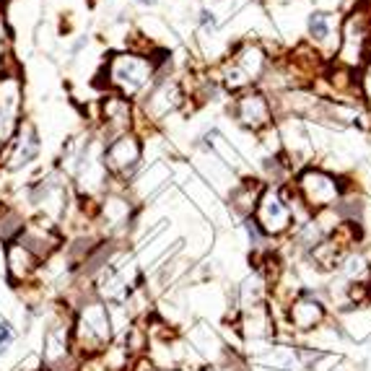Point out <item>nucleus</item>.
Masks as SVG:
<instances>
[{
  "label": "nucleus",
  "mask_w": 371,
  "mask_h": 371,
  "mask_svg": "<svg viewBox=\"0 0 371 371\" xmlns=\"http://www.w3.org/2000/svg\"><path fill=\"white\" fill-rule=\"evenodd\" d=\"M3 260H6V273H8V280L13 283V286H31V280L37 278L39 262L34 255H31L21 242H13L3 247Z\"/></svg>",
  "instance_id": "4468645a"
},
{
  "label": "nucleus",
  "mask_w": 371,
  "mask_h": 371,
  "mask_svg": "<svg viewBox=\"0 0 371 371\" xmlns=\"http://www.w3.org/2000/svg\"><path fill=\"white\" fill-rule=\"evenodd\" d=\"M291 187H294V195L299 197V203L311 216L335 211L348 192V182L340 175H335L325 167H314V164H306V167L299 169Z\"/></svg>",
  "instance_id": "20e7f679"
},
{
  "label": "nucleus",
  "mask_w": 371,
  "mask_h": 371,
  "mask_svg": "<svg viewBox=\"0 0 371 371\" xmlns=\"http://www.w3.org/2000/svg\"><path fill=\"white\" fill-rule=\"evenodd\" d=\"M94 213H96V223H101L109 234H122L135 221V203L125 195L122 187H112L94 205Z\"/></svg>",
  "instance_id": "9b49d317"
},
{
  "label": "nucleus",
  "mask_w": 371,
  "mask_h": 371,
  "mask_svg": "<svg viewBox=\"0 0 371 371\" xmlns=\"http://www.w3.org/2000/svg\"><path fill=\"white\" fill-rule=\"evenodd\" d=\"M242 228H244V234H247V239H250V244L255 247V250H260V247L265 244L267 236L260 231V226L255 223V218H244L242 221Z\"/></svg>",
  "instance_id": "aec40b11"
},
{
  "label": "nucleus",
  "mask_w": 371,
  "mask_h": 371,
  "mask_svg": "<svg viewBox=\"0 0 371 371\" xmlns=\"http://www.w3.org/2000/svg\"><path fill=\"white\" fill-rule=\"evenodd\" d=\"M140 6H156V0H138Z\"/></svg>",
  "instance_id": "5701e85b"
},
{
  "label": "nucleus",
  "mask_w": 371,
  "mask_h": 371,
  "mask_svg": "<svg viewBox=\"0 0 371 371\" xmlns=\"http://www.w3.org/2000/svg\"><path fill=\"white\" fill-rule=\"evenodd\" d=\"M143 135L140 133H122V135L112 138L104 143V151H101V161H104L106 172L112 177V187L114 182L122 184V189L133 184V177L143 164Z\"/></svg>",
  "instance_id": "423d86ee"
},
{
  "label": "nucleus",
  "mask_w": 371,
  "mask_h": 371,
  "mask_svg": "<svg viewBox=\"0 0 371 371\" xmlns=\"http://www.w3.org/2000/svg\"><path fill=\"white\" fill-rule=\"evenodd\" d=\"M133 130H138L135 101L106 92L99 99V138L106 143V140H112L122 133H133Z\"/></svg>",
  "instance_id": "9d476101"
},
{
  "label": "nucleus",
  "mask_w": 371,
  "mask_h": 371,
  "mask_svg": "<svg viewBox=\"0 0 371 371\" xmlns=\"http://www.w3.org/2000/svg\"><path fill=\"white\" fill-rule=\"evenodd\" d=\"M325 319H327L325 304L319 301V299H314L311 294H301L288 301V322H291V327L299 330V333L317 330Z\"/></svg>",
  "instance_id": "2eb2a0df"
},
{
  "label": "nucleus",
  "mask_w": 371,
  "mask_h": 371,
  "mask_svg": "<svg viewBox=\"0 0 371 371\" xmlns=\"http://www.w3.org/2000/svg\"><path fill=\"white\" fill-rule=\"evenodd\" d=\"M42 153V135L34 122H21V128L6 148V161L3 167L6 172H21V169L31 167Z\"/></svg>",
  "instance_id": "ddd939ff"
},
{
  "label": "nucleus",
  "mask_w": 371,
  "mask_h": 371,
  "mask_svg": "<svg viewBox=\"0 0 371 371\" xmlns=\"http://www.w3.org/2000/svg\"><path fill=\"white\" fill-rule=\"evenodd\" d=\"M197 29L203 31V34H213V31H216V13H213L211 8H200V13H197Z\"/></svg>",
  "instance_id": "412c9836"
},
{
  "label": "nucleus",
  "mask_w": 371,
  "mask_h": 371,
  "mask_svg": "<svg viewBox=\"0 0 371 371\" xmlns=\"http://www.w3.org/2000/svg\"><path fill=\"white\" fill-rule=\"evenodd\" d=\"M26 84L18 68H0V153L6 151L23 122Z\"/></svg>",
  "instance_id": "0eeeda50"
},
{
  "label": "nucleus",
  "mask_w": 371,
  "mask_h": 371,
  "mask_svg": "<svg viewBox=\"0 0 371 371\" xmlns=\"http://www.w3.org/2000/svg\"><path fill=\"white\" fill-rule=\"evenodd\" d=\"M356 86H358V101L371 109V57L356 70Z\"/></svg>",
  "instance_id": "6ab92c4d"
},
{
  "label": "nucleus",
  "mask_w": 371,
  "mask_h": 371,
  "mask_svg": "<svg viewBox=\"0 0 371 371\" xmlns=\"http://www.w3.org/2000/svg\"><path fill=\"white\" fill-rule=\"evenodd\" d=\"M112 314L101 299H84L70 319V350L78 358L101 356L112 343Z\"/></svg>",
  "instance_id": "7ed1b4c3"
},
{
  "label": "nucleus",
  "mask_w": 371,
  "mask_h": 371,
  "mask_svg": "<svg viewBox=\"0 0 371 371\" xmlns=\"http://www.w3.org/2000/svg\"><path fill=\"white\" fill-rule=\"evenodd\" d=\"M338 26H335V18L330 11H311L306 16V37H309V45L314 50H319L322 55L338 50Z\"/></svg>",
  "instance_id": "dca6fc26"
},
{
  "label": "nucleus",
  "mask_w": 371,
  "mask_h": 371,
  "mask_svg": "<svg viewBox=\"0 0 371 371\" xmlns=\"http://www.w3.org/2000/svg\"><path fill=\"white\" fill-rule=\"evenodd\" d=\"M18 242H21L39 262H47L52 255H57V252L62 250V231L60 226H55L52 221L42 218V216H34V218L26 221V228H23Z\"/></svg>",
  "instance_id": "f8f14e48"
},
{
  "label": "nucleus",
  "mask_w": 371,
  "mask_h": 371,
  "mask_svg": "<svg viewBox=\"0 0 371 371\" xmlns=\"http://www.w3.org/2000/svg\"><path fill=\"white\" fill-rule=\"evenodd\" d=\"M369 39H371V3L358 0L340 23L338 31V50H335V62L345 68L358 70L369 60Z\"/></svg>",
  "instance_id": "39448f33"
},
{
  "label": "nucleus",
  "mask_w": 371,
  "mask_h": 371,
  "mask_svg": "<svg viewBox=\"0 0 371 371\" xmlns=\"http://www.w3.org/2000/svg\"><path fill=\"white\" fill-rule=\"evenodd\" d=\"M228 114H231V120L239 128H244L247 133H255V135L265 133L267 128H273L275 122H278L273 96L265 89H260V86L236 94L231 106H228Z\"/></svg>",
  "instance_id": "6e6552de"
},
{
  "label": "nucleus",
  "mask_w": 371,
  "mask_h": 371,
  "mask_svg": "<svg viewBox=\"0 0 371 371\" xmlns=\"http://www.w3.org/2000/svg\"><path fill=\"white\" fill-rule=\"evenodd\" d=\"M270 50L260 39H244L231 47V52L218 62V84L236 96V94L255 89L262 84L270 68Z\"/></svg>",
  "instance_id": "f03ea898"
},
{
  "label": "nucleus",
  "mask_w": 371,
  "mask_h": 371,
  "mask_svg": "<svg viewBox=\"0 0 371 371\" xmlns=\"http://www.w3.org/2000/svg\"><path fill=\"white\" fill-rule=\"evenodd\" d=\"M265 189L262 179H255V177H244L234 187L228 189V208L239 216V218H252L255 216V208H258V200Z\"/></svg>",
  "instance_id": "f3484780"
},
{
  "label": "nucleus",
  "mask_w": 371,
  "mask_h": 371,
  "mask_svg": "<svg viewBox=\"0 0 371 371\" xmlns=\"http://www.w3.org/2000/svg\"><path fill=\"white\" fill-rule=\"evenodd\" d=\"M161 60L164 57H156L153 52H135V50L112 52L101 68V84L106 86V92L120 94L130 101H140L156 84Z\"/></svg>",
  "instance_id": "f257e3e1"
},
{
  "label": "nucleus",
  "mask_w": 371,
  "mask_h": 371,
  "mask_svg": "<svg viewBox=\"0 0 371 371\" xmlns=\"http://www.w3.org/2000/svg\"><path fill=\"white\" fill-rule=\"evenodd\" d=\"M26 216H23L16 205H3L0 208V244L8 247L21 239L23 228H26Z\"/></svg>",
  "instance_id": "a211bd4d"
},
{
  "label": "nucleus",
  "mask_w": 371,
  "mask_h": 371,
  "mask_svg": "<svg viewBox=\"0 0 371 371\" xmlns=\"http://www.w3.org/2000/svg\"><path fill=\"white\" fill-rule=\"evenodd\" d=\"M184 104H187V94H184L182 78H156L148 94L138 101V120H145L148 125H161L169 114H175Z\"/></svg>",
  "instance_id": "1a4fd4ad"
},
{
  "label": "nucleus",
  "mask_w": 371,
  "mask_h": 371,
  "mask_svg": "<svg viewBox=\"0 0 371 371\" xmlns=\"http://www.w3.org/2000/svg\"><path fill=\"white\" fill-rule=\"evenodd\" d=\"M11 343H13V327L8 325V322H0V356L6 353Z\"/></svg>",
  "instance_id": "4be33fe9"
}]
</instances>
